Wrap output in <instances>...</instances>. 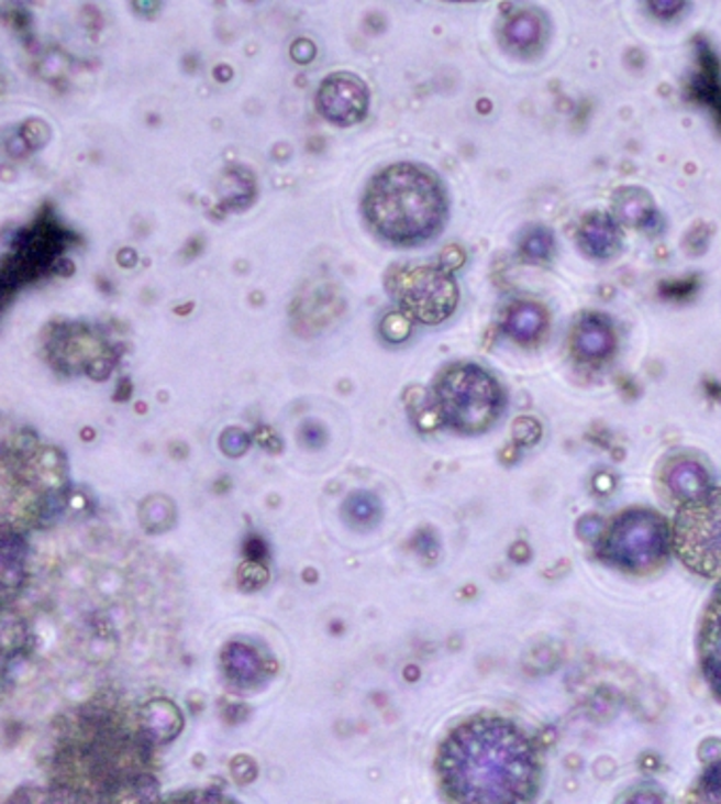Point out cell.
<instances>
[{
  "instance_id": "cell-1",
  "label": "cell",
  "mask_w": 721,
  "mask_h": 804,
  "mask_svg": "<svg viewBox=\"0 0 721 804\" xmlns=\"http://www.w3.org/2000/svg\"><path fill=\"white\" fill-rule=\"evenodd\" d=\"M151 737L109 703H91L64 720L49 781L64 804H151L157 792Z\"/></svg>"
},
{
  "instance_id": "cell-2",
  "label": "cell",
  "mask_w": 721,
  "mask_h": 804,
  "mask_svg": "<svg viewBox=\"0 0 721 804\" xmlns=\"http://www.w3.org/2000/svg\"><path fill=\"white\" fill-rule=\"evenodd\" d=\"M439 775L457 804H529L542 783V756L519 724L476 716L444 739Z\"/></svg>"
},
{
  "instance_id": "cell-3",
  "label": "cell",
  "mask_w": 721,
  "mask_h": 804,
  "mask_svg": "<svg viewBox=\"0 0 721 804\" xmlns=\"http://www.w3.org/2000/svg\"><path fill=\"white\" fill-rule=\"evenodd\" d=\"M370 227L391 244L413 246L434 238L446 219L443 185L425 167L396 164L375 176L364 197Z\"/></svg>"
},
{
  "instance_id": "cell-4",
  "label": "cell",
  "mask_w": 721,
  "mask_h": 804,
  "mask_svg": "<svg viewBox=\"0 0 721 804\" xmlns=\"http://www.w3.org/2000/svg\"><path fill=\"white\" fill-rule=\"evenodd\" d=\"M673 547V531L665 517L631 508L618 515L597 542V557L618 570L647 574L663 568Z\"/></svg>"
},
{
  "instance_id": "cell-5",
  "label": "cell",
  "mask_w": 721,
  "mask_h": 804,
  "mask_svg": "<svg viewBox=\"0 0 721 804\" xmlns=\"http://www.w3.org/2000/svg\"><path fill=\"white\" fill-rule=\"evenodd\" d=\"M436 411L453 430L478 434L500 419L503 394L478 364H453L436 384Z\"/></svg>"
},
{
  "instance_id": "cell-6",
  "label": "cell",
  "mask_w": 721,
  "mask_h": 804,
  "mask_svg": "<svg viewBox=\"0 0 721 804\" xmlns=\"http://www.w3.org/2000/svg\"><path fill=\"white\" fill-rule=\"evenodd\" d=\"M670 531L673 551L690 572L721 581V487L684 502Z\"/></svg>"
},
{
  "instance_id": "cell-7",
  "label": "cell",
  "mask_w": 721,
  "mask_h": 804,
  "mask_svg": "<svg viewBox=\"0 0 721 804\" xmlns=\"http://www.w3.org/2000/svg\"><path fill=\"white\" fill-rule=\"evenodd\" d=\"M404 313L423 324H441L457 307L459 288L443 267H407L391 278Z\"/></svg>"
},
{
  "instance_id": "cell-8",
  "label": "cell",
  "mask_w": 721,
  "mask_h": 804,
  "mask_svg": "<svg viewBox=\"0 0 721 804\" xmlns=\"http://www.w3.org/2000/svg\"><path fill=\"white\" fill-rule=\"evenodd\" d=\"M52 361L66 373H87L93 379H107L114 366V352L102 334L89 329L57 331L49 345Z\"/></svg>"
},
{
  "instance_id": "cell-9",
  "label": "cell",
  "mask_w": 721,
  "mask_h": 804,
  "mask_svg": "<svg viewBox=\"0 0 721 804\" xmlns=\"http://www.w3.org/2000/svg\"><path fill=\"white\" fill-rule=\"evenodd\" d=\"M315 104L331 123L356 125L368 111V87L352 73H334L320 85Z\"/></svg>"
},
{
  "instance_id": "cell-10",
  "label": "cell",
  "mask_w": 721,
  "mask_h": 804,
  "mask_svg": "<svg viewBox=\"0 0 721 804\" xmlns=\"http://www.w3.org/2000/svg\"><path fill=\"white\" fill-rule=\"evenodd\" d=\"M698 661L707 686L721 703V584L702 616L698 636Z\"/></svg>"
},
{
  "instance_id": "cell-11",
  "label": "cell",
  "mask_w": 721,
  "mask_h": 804,
  "mask_svg": "<svg viewBox=\"0 0 721 804\" xmlns=\"http://www.w3.org/2000/svg\"><path fill=\"white\" fill-rule=\"evenodd\" d=\"M576 352L580 359L588 362L606 361L615 348V334L610 322L599 313H584L576 339H574Z\"/></svg>"
},
{
  "instance_id": "cell-12",
  "label": "cell",
  "mask_w": 721,
  "mask_h": 804,
  "mask_svg": "<svg viewBox=\"0 0 721 804\" xmlns=\"http://www.w3.org/2000/svg\"><path fill=\"white\" fill-rule=\"evenodd\" d=\"M578 242L588 256L610 258L622 244L618 222L613 221L610 214L595 212L584 219L580 233H578Z\"/></svg>"
},
{
  "instance_id": "cell-13",
  "label": "cell",
  "mask_w": 721,
  "mask_h": 804,
  "mask_svg": "<svg viewBox=\"0 0 721 804\" xmlns=\"http://www.w3.org/2000/svg\"><path fill=\"white\" fill-rule=\"evenodd\" d=\"M613 214L626 227L647 229L656 219V206L645 189L624 187L613 195Z\"/></svg>"
},
{
  "instance_id": "cell-14",
  "label": "cell",
  "mask_w": 721,
  "mask_h": 804,
  "mask_svg": "<svg viewBox=\"0 0 721 804\" xmlns=\"http://www.w3.org/2000/svg\"><path fill=\"white\" fill-rule=\"evenodd\" d=\"M665 478L670 494L681 502L698 498L709 489V472L694 460H681L670 464Z\"/></svg>"
},
{
  "instance_id": "cell-15",
  "label": "cell",
  "mask_w": 721,
  "mask_h": 804,
  "mask_svg": "<svg viewBox=\"0 0 721 804\" xmlns=\"http://www.w3.org/2000/svg\"><path fill=\"white\" fill-rule=\"evenodd\" d=\"M546 322H548V316H546L544 307H540L537 304H529V301H521V304L508 309L506 320H503V329L512 339H517L521 343H528V341H533L542 334V331L546 329Z\"/></svg>"
},
{
  "instance_id": "cell-16",
  "label": "cell",
  "mask_w": 721,
  "mask_h": 804,
  "mask_svg": "<svg viewBox=\"0 0 721 804\" xmlns=\"http://www.w3.org/2000/svg\"><path fill=\"white\" fill-rule=\"evenodd\" d=\"M540 34H542V22L533 11H519L503 29L506 41L517 49L535 45L540 41Z\"/></svg>"
},
{
  "instance_id": "cell-17",
  "label": "cell",
  "mask_w": 721,
  "mask_h": 804,
  "mask_svg": "<svg viewBox=\"0 0 721 804\" xmlns=\"http://www.w3.org/2000/svg\"><path fill=\"white\" fill-rule=\"evenodd\" d=\"M686 804H721V760L709 764L694 783Z\"/></svg>"
},
{
  "instance_id": "cell-18",
  "label": "cell",
  "mask_w": 721,
  "mask_h": 804,
  "mask_svg": "<svg viewBox=\"0 0 721 804\" xmlns=\"http://www.w3.org/2000/svg\"><path fill=\"white\" fill-rule=\"evenodd\" d=\"M696 93L705 102L713 104L721 114V87L718 81V66H716L713 57H702V70L696 77Z\"/></svg>"
},
{
  "instance_id": "cell-19",
  "label": "cell",
  "mask_w": 721,
  "mask_h": 804,
  "mask_svg": "<svg viewBox=\"0 0 721 804\" xmlns=\"http://www.w3.org/2000/svg\"><path fill=\"white\" fill-rule=\"evenodd\" d=\"M553 246H555V238L544 227L529 229L521 242V250L529 261H546L553 254Z\"/></svg>"
},
{
  "instance_id": "cell-20",
  "label": "cell",
  "mask_w": 721,
  "mask_h": 804,
  "mask_svg": "<svg viewBox=\"0 0 721 804\" xmlns=\"http://www.w3.org/2000/svg\"><path fill=\"white\" fill-rule=\"evenodd\" d=\"M381 334L389 343H402L411 334V318L404 311H391L381 320Z\"/></svg>"
},
{
  "instance_id": "cell-21",
  "label": "cell",
  "mask_w": 721,
  "mask_h": 804,
  "mask_svg": "<svg viewBox=\"0 0 721 804\" xmlns=\"http://www.w3.org/2000/svg\"><path fill=\"white\" fill-rule=\"evenodd\" d=\"M347 515L356 521V524H370L377 515H379V506L377 499L368 494H358L352 496L347 502Z\"/></svg>"
},
{
  "instance_id": "cell-22",
  "label": "cell",
  "mask_w": 721,
  "mask_h": 804,
  "mask_svg": "<svg viewBox=\"0 0 721 804\" xmlns=\"http://www.w3.org/2000/svg\"><path fill=\"white\" fill-rule=\"evenodd\" d=\"M157 804H237L233 803L229 796H224L221 792H212V790H197V792H182V794H174L166 801Z\"/></svg>"
},
{
  "instance_id": "cell-23",
  "label": "cell",
  "mask_w": 721,
  "mask_h": 804,
  "mask_svg": "<svg viewBox=\"0 0 721 804\" xmlns=\"http://www.w3.org/2000/svg\"><path fill=\"white\" fill-rule=\"evenodd\" d=\"M542 434L540 423L533 417H521L514 421V439L521 444H533Z\"/></svg>"
},
{
  "instance_id": "cell-24",
  "label": "cell",
  "mask_w": 721,
  "mask_h": 804,
  "mask_svg": "<svg viewBox=\"0 0 721 804\" xmlns=\"http://www.w3.org/2000/svg\"><path fill=\"white\" fill-rule=\"evenodd\" d=\"M222 451L226 455H240L248 447V437L242 430H226L221 439Z\"/></svg>"
},
{
  "instance_id": "cell-25",
  "label": "cell",
  "mask_w": 721,
  "mask_h": 804,
  "mask_svg": "<svg viewBox=\"0 0 721 804\" xmlns=\"http://www.w3.org/2000/svg\"><path fill=\"white\" fill-rule=\"evenodd\" d=\"M464 261H466V254H464V250L459 249V246H448L441 254V267H443L444 272H453V269L462 267Z\"/></svg>"
},
{
  "instance_id": "cell-26",
  "label": "cell",
  "mask_w": 721,
  "mask_h": 804,
  "mask_svg": "<svg viewBox=\"0 0 721 804\" xmlns=\"http://www.w3.org/2000/svg\"><path fill=\"white\" fill-rule=\"evenodd\" d=\"M290 56H292L295 62H299V64H307V62H311L315 57V45L311 41L299 38V41H295V45L290 49Z\"/></svg>"
},
{
  "instance_id": "cell-27",
  "label": "cell",
  "mask_w": 721,
  "mask_h": 804,
  "mask_svg": "<svg viewBox=\"0 0 721 804\" xmlns=\"http://www.w3.org/2000/svg\"><path fill=\"white\" fill-rule=\"evenodd\" d=\"M622 804H665V801L652 790H637Z\"/></svg>"
},
{
  "instance_id": "cell-28",
  "label": "cell",
  "mask_w": 721,
  "mask_h": 804,
  "mask_svg": "<svg viewBox=\"0 0 721 804\" xmlns=\"http://www.w3.org/2000/svg\"><path fill=\"white\" fill-rule=\"evenodd\" d=\"M686 4L684 2H650V9L658 15H673L677 13L679 9H684Z\"/></svg>"
},
{
  "instance_id": "cell-29",
  "label": "cell",
  "mask_w": 721,
  "mask_h": 804,
  "mask_svg": "<svg viewBox=\"0 0 721 804\" xmlns=\"http://www.w3.org/2000/svg\"><path fill=\"white\" fill-rule=\"evenodd\" d=\"M303 441L309 447H318V444L324 443V430L318 428V426H307V428H303Z\"/></svg>"
},
{
  "instance_id": "cell-30",
  "label": "cell",
  "mask_w": 721,
  "mask_h": 804,
  "mask_svg": "<svg viewBox=\"0 0 721 804\" xmlns=\"http://www.w3.org/2000/svg\"><path fill=\"white\" fill-rule=\"evenodd\" d=\"M601 521L597 517H586L584 521H580V531L586 538H592V536H601Z\"/></svg>"
}]
</instances>
